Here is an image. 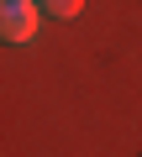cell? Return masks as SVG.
<instances>
[{
  "instance_id": "obj_1",
  "label": "cell",
  "mask_w": 142,
  "mask_h": 157,
  "mask_svg": "<svg viewBox=\"0 0 142 157\" xmlns=\"http://www.w3.org/2000/svg\"><path fill=\"white\" fill-rule=\"evenodd\" d=\"M0 26H6L11 42H32L42 32V6L37 0H6L0 6Z\"/></svg>"
},
{
  "instance_id": "obj_2",
  "label": "cell",
  "mask_w": 142,
  "mask_h": 157,
  "mask_svg": "<svg viewBox=\"0 0 142 157\" xmlns=\"http://www.w3.org/2000/svg\"><path fill=\"white\" fill-rule=\"evenodd\" d=\"M37 6H42V11H53V16H63V21H68V16H79V11H84V0H37Z\"/></svg>"
}]
</instances>
